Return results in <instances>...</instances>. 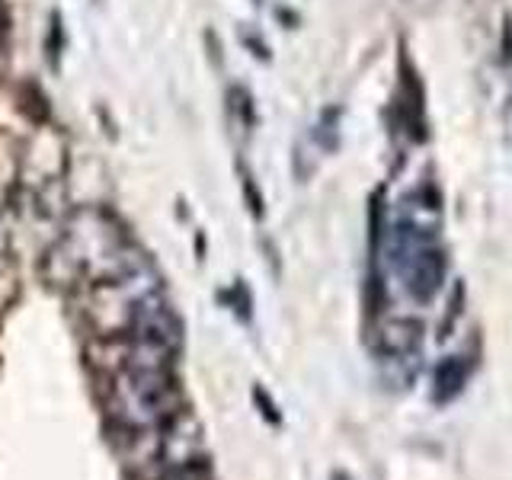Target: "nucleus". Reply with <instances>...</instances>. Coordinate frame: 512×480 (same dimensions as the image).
I'll list each match as a JSON object with an SVG mask.
<instances>
[{
    "mask_svg": "<svg viewBox=\"0 0 512 480\" xmlns=\"http://www.w3.org/2000/svg\"><path fill=\"white\" fill-rule=\"evenodd\" d=\"M180 407V391L170 378V368H125L116 381V416L132 429H154L170 423Z\"/></svg>",
    "mask_w": 512,
    "mask_h": 480,
    "instance_id": "obj_1",
    "label": "nucleus"
},
{
    "mask_svg": "<svg viewBox=\"0 0 512 480\" xmlns=\"http://www.w3.org/2000/svg\"><path fill=\"white\" fill-rule=\"evenodd\" d=\"M164 455H167V468L199 461V426L192 423L189 416H176V420H170V432L164 439Z\"/></svg>",
    "mask_w": 512,
    "mask_h": 480,
    "instance_id": "obj_2",
    "label": "nucleus"
},
{
    "mask_svg": "<svg viewBox=\"0 0 512 480\" xmlns=\"http://www.w3.org/2000/svg\"><path fill=\"white\" fill-rule=\"evenodd\" d=\"M471 375V365L464 362V356H445L436 372H432V400L436 404H452V400L464 391Z\"/></svg>",
    "mask_w": 512,
    "mask_h": 480,
    "instance_id": "obj_3",
    "label": "nucleus"
},
{
    "mask_svg": "<svg viewBox=\"0 0 512 480\" xmlns=\"http://www.w3.org/2000/svg\"><path fill=\"white\" fill-rule=\"evenodd\" d=\"M423 340V324L420 320H394L381 330V349L388 356H407Z\"/></svg>",
    "mask_w": 512,
    "mask_h": 480,
    "instance_id": "obj_4",
    "label": "nucleus"
},
{
    "mask_svg": "<svg viewBox=\"0 0 512 480\" xmlns=\"http://www.w3.org/2000/svg\"><path fill=\"white\" fill-rule=\"evenodd\" d=\"M160 480H218L212 474L205 461H192V464H176V468H167V474Z\"/></svg>",
    "mask_w": 512,
    "mask_h": 480,
    "instance_id": "obj_5",
    "label": "nucleus"
},
{
    "mask_svg": "<svg viewBox=\"0 0 512 480\" xmlns=\"http://www.w3.org/2000/svg\"><path fill=\"white\" fill-rule=\"evenodd\" d=\"M461 301H464V285H458L455 292H452V304H448V317H445V324H442V340L448 336V330H452V324H455V317H458V311H461Z\"/></svg>",
    "mask_w": 512,
    "mask_h": 480,
    "instance_id": "obj_6",
    "label": "nucleus"
},
{
    "mask_svg": "<svg viewBox=\"0 0 512 480\" xmlns=\"http://www.w3.org/2000/svg\"><path fill=\"white\" fill-rule=\"evenodd\" d=\"M503 55L512 58V23H506V36H503Z\"/></svg>",
    "mask_w": 512,
    "mask_h": 480,
    "instance_id": "obj_7",
    "label": "nucleus"
}]
</instances>
